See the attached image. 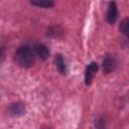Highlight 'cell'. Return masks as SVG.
Here are the masks:
<instances>
[{
    "label": "cell",
    "mask_w": 129,
    "mask_h": 129,
    "mask_svg": "<svg viewBox=\"0 0 129 129\" xmlns=\"http://www.w3.org/2000/svg\"><path fill=\"white\" fill-rule=\"evenodd\" d=\"M96 127L98 128V129H105V127H106V122H105V120L101 117V118H99L98 120H96Z\"/></svg>",
    "instance_id": "30bf717a"
},
{
    "label": "cell",
    "mask_w": 129,
    "mask_h": 129,
    "mask_svg": "<svg viewBox=\"0 0 129 129\" xmlns=\"http://www.w3.org/2000/svg\"><path fill=\"white\" fill-rule=\"evenodd\" d=\"M102 67H103V71L105 74H110V73L114 72L117 67L116 58L112 55H106L103 59Z\"/></svg>",
    "instance_id": "7a4b0ae2"
},
{
    "label": "cell",
    "mask_w": 129,
    "mask_h": 129,
    "mask_svg": "<svg viewBox=\"0 0 129 129\" xmlns=\"http://www.w3.org/2000/svg\"><path fill=\"white\" fill-rule=\"evenodd\" d=\"M9 110H10V113L12 115H14V116L23 115L24 112H25V108L21 103H13V104H11Z\"/></svg>",
    "instance_id": "8992f818"
},
{
    "label": "cell",
    "mask_w": 129,
    "mask_h": 129,
    "mask_svg": "<svg viewBox=\"0 0 129 129\" xmlns=\"http://www.w3.org/2000/svg\"><path fill=\"white\" fill-rule=\"evenodd\" d=\"M118 17V9L117 5L115 2H110L108 6V11H107V21L110 24H113Z\"/></svg>",
    "instance_id": "277c9868"
},
{
    "label": "cell",
    "mask_w": 129,
    "mask_h": 129,
    "mask_svg": "<svg viewBox=\"0 0 129 129\" xmlns=\"http://www.w3.org/2000/svg\"><path fill=\"white\" fill-rule=\"evenodd\" d=\"M34 51H35V53L41 58V59H46L47 57H48V55H49V51H48V48L44 45V44H42V43H37V44H35L34 45Z\"/></svg>",
    "instance_id": "5b68a950"
},
{
    "label": "cell",
    "mask_w": 129,
    "mask_h": 129,
    "mask_svg": "<svg viewBox=\"0 0 129 129\" xmlns=\"http://www.w3.org/2000/svg\"><path fill=\"white\" fill-rule=\"evenodd\" d=\"M54 63H55V68L57 69V71L60 74H66V62L62 58V56L60 54H56L54 57Z\"/></svg>",
    "instance_id": "52a82bcc"
},
{
    "label": "cell",
    "mask_w": 129,
    "mask_h": 129,
    "mask_svg": "<svg viewBox=\"0 0 129 129\" xmlns=\"http://www.w3.org/2000/svg\"><path fill=\"white\" fill-rule=\"evenodd\" d=\"M15 60L21 68H30L34 64L35 53L28 45H21L15 52Z\"/></svg>",
    "instance_id": "6da1fadb"
},
{
    "label": "cell",
    "mask_w": 129,
    "mask_h": 129,
    "mask_svg": "<svg viewBox=\"0 0 129 129\" xmlns=\"http://www.w3.org/2000/svg\"><path fill=\"white\" fill-rule=\"evenodd\" d=\"M98 71V64L97 62H91L87 69H86V72H85V83L87 86H89L91 83H92V80L93 78L95 77L96 73Z\"/></svg>",
    "instance_id": "3957f363"
},
{
    "label": "cell",
    "mask_w": 129,
    "mask_h": 129,
    "mask_svg": "<svg viewBox=\"0 0 129 129\" xmlns=\"http://www.w3.org/2000/svg\"><path fill=\"white\" fill-rule=\"evenodd\" d=\"M30 4H32L34 6H38V7H45V8L53 6V2L52 1H40V2H33V1H31Z\"/></svg>",
    "instance_id": "9c48e42d"
},
{
    "label": "cell",
    "mask_w": 129,
    "mask_h": 129,
    "mask_svg": "<svg viewBox=\"0 0 129 129\" xmlns=\"http://www.w3.org/2000/svg\"><path fill=\"white\" fill-rule=\"evenodd\" d=\"M119 28H120V31H121L127 38H129V18L123 19V20L121 21V23H120Z\"/></svg>",
    "instance_id": "ba28073f"
}]
</instances>
